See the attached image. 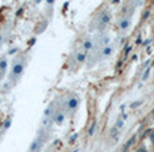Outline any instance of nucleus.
Listing matches in <instances>:
<instances>
[{"instance_id":"9b49d317","label":"nucleus","mask_w":154,"mask_h":152,"mask_svg":"<svg viewBox=\"0 0 154 152\" xmlns=\"http://www.w3.org/2000/svg\"><path fill=\"white\" fill-rule=\"evenodd\" d=\"M7 65H8L7 59H2V60H0V75H3V73L5 72V70H7Z\"/></svg>"},{"instance_id":"f3484780","label":"nucleus","mask_w":154,"mask_h":152,"mask_svg":"<svg viewBox=\"0 0 154 152\" xmlns=\"http://www.w3.org/2000/svg\"><path fill=\"white\" fill-rule=\"evenodd\" d=\"M135 152H149V151H147V148L145 147V145H141L139 148H137V151H135Z\"/></svg>"},{"instance_id":"7ed1b4c3","label":"nucleus","mask_w":154,"mask_h":152,"mask_svg":"<svg viewBox=\"0 0 154 152\" xmlns=\"http://www.w3.org/2000/svg\"><path fill=\"white\" fill-rule=\"evenodd\" d=\"M41 145H42V137L38 136L37 139L32 140L31 145H30V148H29V152H38L41 148Z\"/></svg>"},{"instance_id":"a211bd4d","label":"nucleus","mask_w":154,"mask_h":152,"mask_svg":"<svg viewBox=\"0 0 154 152\" xmlns=\"http://www.w3.org/2000/svg\"><path fill=\"white\" fill-rule=\"evenodd\" d=\"M76 140H77V133H76V134H73V136L70 137V139H69V143H70V144H73V143H75Z\"/></svg>"},{"instance_id":"ddd939ff","label":"nucleus","mask_w":154,"mask_h":152,"mask_svg":"<svg viewBox=\"0 0 154 152\" xmlns=\"http://www.w3.org/2000/svg\"><path fill=\"white\" fill-rule=\"evenodd\" d=\"M92 46H93V44H92V41H91V40H85L84 44H82L84 50H89V49H92Z\"/></svg>"},{"instance_id":"f257e3e1","label":"nucleus","mask_w":154,"mask_h":152,"mask_svg":"<svg viewBox=\"0 0 154 152\" xmlns=\"http://www.w3.org/2000/svg\"><path fill=\"white\" fill-rule=\"evenodd\" d=\"M23 70H24V61H23V60L15 59V61H14L12 71H11V79H14V80L18 79V77L22 75Z\"/></svg>"},{"instance_id":"5701e85b","label":"nucleus","mask_w":154,"mask_h":152,"mask_svg":"<svg viewBox=\"0 0 154 152\" xmlns=\"http://www.w3.org/2000/svg\"><path fill=\"white\" fill-rule=\"evenodd\" d=\"M112 3H114V4H119L120 0H112Z\"/></svg>"},{"instance_id":"dca6fc26","label":"nucleus","mask_w":154,"mask_h":152,"mask_svg":"<svg viewBox=\"0 0 154 152\" xmlns=\"http://www.w3.org/2000/svg\"><path fill=\"white\" fill-rule=\"evenodd\" d=\"M149 139H150V141H152V145L154 147V129H153V131H150V133H149Z\"/></svg>"},{"instance_id":"4be33fe9","label":"nucleus","mask_w":154,"mask_h":152,"mask_svg":"<svg viewBox=\"0 0 154 152\" xmlns=\"http://www.w3.org/2000/svg\"><path fill=\"white\" fill-rule=\"evenodd\" d=\"M139 105H141V102H135V103H133V105H131V106H133V107H135V106H139Z\"/></svg>"},{"instance_id":"412c9836","label":"nucleus","mask_w":154,"mask_h":152,"mask_svg":"<svg viewBox=\"0 0 154 152\" xmlns=\"http://www.w3.org/2000/svg\"><path fill=\"white\" fill-rule=\"evenodd\" d=\"M149 15H150V11H146V14H145V15H143V19H146Z\"/></svg>"},{"instance_id":"f8f14e48","label":"nucleus","mask_w":154,"mask_h":152,"mask_svg":"<svg viewBox=\"0 0 154 152\" xmlns=\"http://www.w3.org/2000/svg\"><path fill=\"white\" fill-rule=\"evenodd\" d=\"M10 126H11V117H8L7 120L3 122V128H2V132H5V131H8L10 129Z\"/></svg>"},{"instance_id":"0eeeda50","label":"nucleus","mask_w":154,"mask_h":152,"mask_svg":"<svg viewBox=\"0 0 154 152\" xmlns=\"http://www.w3.org/2000/svg\"><path fill=\"white\" fill-rule=\"evenodd\" d=\"M85 60H87V53L85 52H79V53L76 54V61L79 63V64H82V63H85Z\"/></svg>"},{"instance_id":"2eb2a0df","label":"nucleus","mask_w":154,"mask_h":152,"mask_svg":"<svg viewBox=\"0 0 154 152\" xmlns=\"http://www.w3.org/2000/svg\"><path fill=\"white\" fill-rule=\"evenodd\" d=\"M149 75H150V67H147V70L143 72V75H142V80H146L147 77H149Z\"/></svg>"},{"instance_id":"f03ea898","label":"nucleus","mask_w":154,"mask_h":152,"mask_svg":"<svg viewBox=\"0 0 154 152\" xmlns=\"http://www.w3.org/2000/svg\"><path fill=\"white\" fill-rule=\"evenodd\" d=\"M99 23L101 24V26H107V24L111 23V14H109L108 10H104L100 12V15H99L97 18Z\"/></svg>"},{"instance_id":"423d86ee","label":"nucleus","mask_w":154,"mask_h":152,"mask_svg":"<svg viewBox=\"0 0 154 152\" xmlns=\"http://www.w3.org/2000/svg\"><path fill=\"white\" fill-rule=\"evenodd\" d=\"M130 18H123V19H120V22H119V29L122 30V31H126V30L130 27Z\"/></svg>"},{"instance_id":"6e6552de","label":"nucleus","mask_w":154,"mask_h":152,"mask_svg":"<svg viewBox=\"0 0 154 152\" xmlns=\"http://www.w3.org/2000/svg\"><path fill=\"white\" fill-rule=\"evenodd\" d=\"M135 141H137V134H133V136H131V139L127 141V144L125 145V152H127V151H128V148L133 147L134 143H135Z\"/></svg>"},{"instance_id":"20e7f679","label":"nucleus","mask_w":154,"mask_h":152,"mask_svg":"<svg viewBox=\"0 0 154 152\" xmlns=\"http://www.w3.org/2000/svg\"><path fill=\"white\" fill-rule=\"evenodd\" d=\"M66 107L70 112H75L77 107H79V99H77L76 96H69V99H68V102H66Z\"/></svg>"},{"instance_id":"4468645a","label":"nucleus","mask_w":154,"mask_h":152,"mask_svg":"<svg viewBox=\"0 0 154 152\" xmlns=\"http://www.w3.org/2000/svg\"><path fill=\"white\" fill-rule=\"evenodd\" d=\"M123 125H125V122H123V120H120V118L116 121V122H115V128H116V129L123 128Z\"/></svg>"},{"instance_id":"1a4fd4ad","label":"nucleus","mask_w":154,"mask_h":152,"mask_svg":"<svg viewBox=\"0 0 154 152\" xmlns=\"http://www.w3.org/2000/svg\"><path fill=\"white\" fill-rule=\"evenodd\" d=\"M111 54H112V48H111V46H104V48H103V50H101V56H103V57H109V56H111Z\"/></svg>"},{"instance_id":"39448f33","label":"nucleus","mask_w":154,"mask_h":152,"mask_svg":"<svg viewBox=\"0 0 154 152\" xmlns=\"http://www.w3.org/2000/svg\"><path fill=\"white\" fill-rule=\"evenodd\" d=\"M53 121L56 125H62L65 121V113L61 112V110L56 112V114H54V117H53Z\"/></svg>"},{"instance_id":"6ab92c4d","label":"nucleus","mask_w":154,"mask_h":152,"mask_svg":"<svg viewBox=\"0 0 154 152\" xmlns=\"http://www.w3.org/2000/svg\"><path fill=\"white\" fill-rule=\"evenodd\" d=\"M112 136H116V134H118V129L116 128H115V126H114V128H112Z\"/></svg>"},{"instance_id":"aec40b11","label":"nucleus","mask_w":154,"mask_h":152,"mask_svg":"<svg viewBox=\"0 0 154 152\" xmlns=\"http://www.w3.org/2000/svg\"><path fill=\"white\" fill-rule=\"evenodd\" d=\"M15 52H18V49H16V48H14V49H11V50H10V53H8V54H14V53H15Z\"/></svg>"},{"instance_id":"9d476101","label":"nucleus","mask_w":154,"mask_h":152,"mask_svg":"<svg viewBox=\"0 0 154 152\" xmlns=\"http://www.w3.org/2000/svg\"><path fill=\"white\" fill-rule=\"evenodd\" d=\"M96 126H97V121L93 120V122L91 124L89 129H88V136H93V134H95V132H96Z\"/></svg>"}]
</instances>
